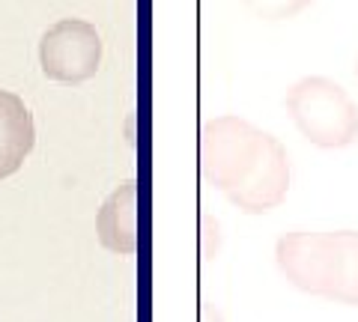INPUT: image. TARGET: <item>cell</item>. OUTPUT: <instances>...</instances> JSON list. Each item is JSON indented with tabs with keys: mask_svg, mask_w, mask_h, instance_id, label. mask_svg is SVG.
<instances>
[{
	"mask_svg": "<svg viewBox=\"0 0 358 322\" xmlns=\"http://www.w3.org/2000/svg\"><path fill=\"white\" fill-rule=\"evenodd\" d=\"M200 176L245 215H268L289 194V155L272 131L224 114L200 129Z\"/></svg>",
	"mask_w": 358,
	"mask_h": 322,
	"instance_id": "obj_1",
	"label": "cell"
},
{
	"mask_svg": "<svg viewBox=\"0 0 358 322\" xmlns=\"http://www.w3.org/2000/svg\"><path fill=\"white\" fill-rule=\"evenodd\" d=\"M275 265L299 293L358 307V230H289L275 242Z\"/></svg>",
	"mask_w": 358,
	"mask_h": 322,
	"instance_id": "obj_2",
	"label": "cell"
},
{
	"mask_svg": "<svg viewBox=\"0 0 358 322\" xmlns=\"http://www.w3.org/2000/svg\"><path fill=\"white\" fill-rule=\"evenodd\" d=\"M287 114L310 147L346 149L358 140V105L338 81L308 75L287 90Z\"/></svg>",
	"mask_w": 358,
	"mask_h": 322,
	"instance_id": "obj_3",
	"label": "cell"
},
{
	"mask_svg": "<svg viewBox=\"0 0 358 322\" xmlns=\"http://www.w3.org/2000/svg\"><path fill=\"white\" fill-rule=\"evenodd\" d=\"M39 69L48 81L78 87L102 66V36L84 18H60L39 36Z\"/></svg>",
	"mask_w": 358,
	"mask_h": 322,
	"instance_id": "obj_4",
	"label": "cell"
},
{
	"mask_svg": "<svg viewBox=\"0 0 358 322\" xmlns=\"http://www.w3.org/2000/svg\"><path fill=\"white\" fill-rule=\"evenodd\" d=\"M96 233L102 248L114 254L129 257L138 251V180L120 182L108 194L96 215Z\"/></svg>",
	"mask_w": 358,
	"mask_h": 322,
	"instance_id": "obj_5",
	"label": "cell"
},
{
	"mask_svg": "<svg viewBox=\"0 0 358 322\" xmlns=\"http://www.w3.org/2000/svg\"><path fill=\"white\" fill-rule=\"evenodd\" d=\"M36 147V123L24 98L13 90H0V182L21 170Z\"/></svg>",
	"mask_w": 358,
	"mask_h": 322,
	"instance_id": "obj_6",
	"label": "cell"
},
{
	"mask_svg": "<svg viewBox=\"0 0 358 322\" xmlns=\"http://www.w3.org/2000/svg\"><path fill=\"white\" fill-rule=\"evenodd\" d=\"M242 6L248 9L254 18L275 24V21H289V18L301 15L308 6H313V0H242Z\"/></svg>",
	"mask_w": 358,
	"mask_h": 322,
	"instance_id": "obj_7",
	"label": "cell"
},
{
	"mask_svg": "<svg viewBox=\"0 0 358 322\" xmlns=\"http://www.w3.org/2000/svg\"><path fill=\"white\" fill-rule=\"evenodd\" d=\"M200 322H224V316L212 305H203V310H200Z\"/></svg>",
	"mask_w": 358,
	"mask_h": 322,
	"instance_id": "obj_8",
	"label": "cell"
},
{
	"mask_svg": "<svg viewBox=\"0 0 358 322\" xmlns=\"http://www.w3.org/2000/svg\"><path fill=\"white\" fill-rule=\"evenodd\" d=\"M355 84H358V60H355Z\"/></svg>",
	"mask_w": 358,
	"mask_h": 322,
	"instance_id": "obj_9",
	"label": "cell"
}]
</instances>
